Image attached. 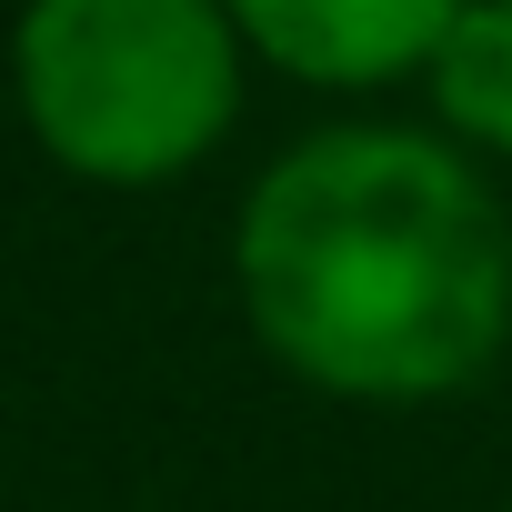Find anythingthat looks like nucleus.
<instances>
[{
    "label": "nucleus",
    "instance_id": "4",
    "mask_svg": "<svg viewBox=\"0 0 512 512\" xmlns=\"http://www.w3.org/2000/svg\"><path fill=\"white\" fill-rule=\"evenodd\" d=\"M422 91L462 161H512V0H462L422 61Z\"/></svg>",
    "mask_w": 512,
    "mask_h": 512
},
{
    "label": "nucleus",
    "instance_id": "5",
    "mask_svg": "<svg viewBox=\"0 0 512 512\" xmlns=\"http://www.w3.org/2000/svg\"><path fill=\"white\" fill-rule=\"evenodd\" d=\"M502 512H512V492H502Z\"/></svg>",
    "mask_w": 512,
    "mask_h": 512
},
{
    "label": "nucleus",
    "instance_id": "2",
    "mask_svg": "<svg viewBox=\"0 0 512 512\" xmlns=\"http://www.w3.org/2000/svg\"><path fill=\"white\" fill-rule=\"evenodd\" d=\"M251 91L221 0H21L11 101L21 131L91 191H161L201 171Z\"/></svg>",
    "mask_w": 512,
    "mask_h": 512
},
{
    "label": "nucleus",
    "instance_id": "1",
    "mask_svg": "<svg viewBox=\"0 0 512 512\" xmlns=\"http://www.w3.org/2000/svg\"><path fill=\"white\" fill-rule=\"evenodd\" d=\"M231 302L302 392L422 412L512 352V211L442 131L332 121L241 191Z\"/></svg>",
    "mask_w": 512,
    "mask_h": 512
},
{
    "label": "nucleus",
    "instance_id": "3",
    "mask_svg": "<svg viewBox=\"0 0 512 512\" xmlns=\"http://www.w3.org/2000/svg\"><path fill=\"white\" fill-rule=\"evenodd\" d=\"M221 11L251 61H272L302 91H382L422 81L462 0H221Z\"/></svg>",
    "mask_w": 512,
    "mask_h": 512
}]
</instances>
